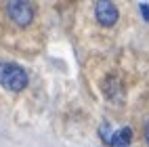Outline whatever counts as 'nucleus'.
I'll list each match as a JSON object with an SVG mask.
<instances>
[{
    "instance_id": "1",
    "label": "nucleus",
    "mask_w": 149,
    "mask_h": 147,
    "mask_svg": "<svg viewBox=\"0 0 149 147\" xmlns=\"http://www.w3.org/2000/svg\"><path fill=\"white\" fill-rule=\"evenodd\" d=\"M0 84L8 93H21L27 88L29 78L27 72L17 63H0Z\"/></svg>"
},
{
    "instance_id": "2",
    "label": "nucleus",
    "mask_w": 149,
    "mask_h": 147,
    "mask_svg": "<svg viewBox=\"0 0 149 147\" xmlns=\"http://www.w3.org/2000/svg\"><path fill=\"white\" fill-rule=\"evenodd\" d=\"M4 11L17 27H27L34 21V6L29 0H6Z\"/></svg>"
},
{
    "instance_id": "3",
    "label": "nucleus",
    "mask_w": 149,
    "mask_h": 147,
    "mask_svg": "<svg viewBox=\"0 0 149 147\" xmlns=\"http://www.w3.org/2000/svg\"><path fill=\"white\" fill-rule=\"evenodd\" d=\"M95 17H97V21L103 27H111L118 21V8H116V4L111 2V0H97Z\"/></svg>"
},
{
    "instance_id": "4",
    "label": "nucleus",
    "mask_w": 149,
    "mask_h": 147,
    "mask_svg": "<svg viewBox=\"0 0 149 147\" xmlns=\"http://www.w3.org/2000/svg\"><path fill=\"white\" fill-rule=\"evenodd\" d=\"M130 141H132V128L130 126H124V128H120L118 132L111 134L109 145L111 147H130Z\"/></svg>"
},
{
    "instance_id": "5",
    "label": "nucleus",
    "mask_w": 149,
    "mask_h": 147,
    "mask_svg": "<svg viewBox=\"0 0 149 147\" xmlns=\"http://www.w3.org/2000/svg\"><path fill=\"white\" fill-rule=\"evenodd\" d=\"M103 93L109 101H120L122 99V86L118 82V78H111V76L107 78L103 82Z\"/></svg>"
},
{
    "instance_id": "6",
    "label": "nucleus",
    "mask_w": 149,
    "mask_h": 147,
    "mask_svg": "<svg viewBox=\"0 0 149 147\" xmlns=\"http://www.w3.org/2000/svg\"><path fill=\"white\" fill-rule=\"evenodd\" d=\"M99 134H101V139L109 145V139H111V132H109V124H103L101 128H99Z\"/></svg>"
},
{
    "instance_id": "7",
    "label": "nucleus",
    "mask_w": 149,
    "mask_h": 147,
    "mask_svg": "<svg viewBox=\"0 0 149 147\" xmlns=\"http://www.w3.org/2000/svg\"><path fill=\"white\" fill-rule=\"evenodd\" d=\"M139 8H141V15L145 17V21H149V4L141 2V4H139Z\"/></svg>"
},
{
    "instance_id": "8",
    "label": "nucleus",
    "mask_w": 149,
    "mask_h": 147,
    "mask_svg": "<svg viewBox=\"0 0 149 147\" xmlns=\"http://www.w3.org/2000/svg\"><path fill=\"white\" fill-rule=\"evenodd\" d=\"M145 143L149 145V122L145 124Z\"/></svg>"
}]
</instances>
